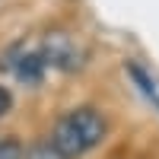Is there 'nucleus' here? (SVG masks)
Returning a JSON list of instances; mask_svg holds the SVG:
<instances>
[{
	"mask_svg": "<svg viewBox=\"0 0 159 159\" xmlns=\"http://www.w3.org/2000/svg\"><path fill=\"white\" fill-rule=\"evenodd\" d=\"M45 61H42V54L38 51H25V54H19L16 61H13V73H16V80L19 83H25V86H38L45 80Z\"/></svg>",
	"mask_w": 159,
	"mask_h": 159,
	"instance_id": "nucleus-3",
	"label": "nucleus"
},
{
	"mask_svg": "<svg viewBox=\"0 0 159 159\" xmlns=\"http://www.w3.org/2000/svg\"><path fill=\"white\" fill-rule=\"evenodd\" d=\"M105 137H108V121H105V115L99 108H92V105H80V108H70L64 118H57L51 143H54L67 159H76V156L102 147Z\"/></svg>",
	"mask_w": 159,
	"mask_h": 159,
	"instance_id": "nucleus-1",
	"label": "nucleus"
},
{
	"mask_svg": "<svg viewBox=\"0 0 159 159\" xmlns=\"http://www.w3.org/2000/svg\"><path fill=\"white\" fill-rule=\"evenodd\" d=\"M0 159H25V147L16 137H0Z\"/></svg>",
	"mask_w": 159,
	"mask_h": 159,
	"instance_id": "nucleus-5",
	"label": "nucleus"
},
{
	"mask_svg": "<svg viewBox=\"0 0 159 159\" xmlns=\"http://www.w3.org/2000/svg\"><path fill=\"white\" fill-rule=\"evenodd\" d=\"M25 159H67L51 140H38V143H32L29 150H25Z\"/></svg>",
	"mask_w": 159,
	"mask_h": 159,
	"instance_id": "nucleus-4",
	"label": "nucleus"
},
{
	"mask_svg": "<svg viewBox=\"0 0 159 159\" xmlns=\"http://www.w3.org/2000/svg\"><path fill=\"white\" fill-rule=\"evenodd\" d=\"M10 108H13V96H10L7 86H0V118L10 115Z\"/></svg>",
	"mask_w": 159,
	"mask_h": 159,
	"instance_id": "nucleus-6",
	"label": "nucleus"
},
{
	"mask_svg": "<svg viewBox=\"0 0 159 159\" xmlns=\"http://www.w3.org/2000/svg\"><path fill=\"white\" fill-rule=\"evenodd\" d=\"M42 61H45V67H54V70H64V73H73L83 67V45L76 42L73 35L67 32H48L42 38Z\"/></svg>",
	"mask_w": 159,
	"mask_h": 159,
	"instance_id": "nucleus-2",
	"label": "nucleus"
}]
</instances>
